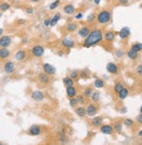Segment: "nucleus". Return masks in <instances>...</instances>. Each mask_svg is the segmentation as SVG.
Returning a JSON list of instances; mask_svg holds the SVG:
<instances>
[{
  "label": "nucleus",
  "mask_w": 142,
  "mask_h": 145,
  "mask_svg": "<svg viewBox=\"0 0 142 145\" xmlns=\"http://www.w3.org/2000/svg\"><path fill=\"white\" fill-rule=\"evenodd\" d=\"M103 39V34L100 30H93L90 32L89 35L86 38L85 41H84V47L88 48L91 47L94 45H97L99 42H101Z\"/></svg>",
  "instance_id": "obj_1"
},
{
  "label": "nucleus",
  "mask_w": 142,
  "mask_h": 145,
  "mask_svg": "<svg viewBox=\"0 0 142 145\" xmlns=\"http://www.w3.org/2000/svg\"><path fill=\"white\" fill-rule=\"evenodd\" d=\"M97 20L99 24H107L111 20V12L107 10L102 11L98 14Z\"/></svg>",
  "instance_id": "obj_2"
},
{
  "label": "nucleus",
  "mask_w": 142,
  "mask_h": 145,
  "mask_svg": "<svg viewBox=\"0 0 142 145\" xmlns=\"http://www.w3.org/2000/svg\"><path fill=\"white\" fill-rule=\"evenodd\" d=\"M32 54L36 58H40L45 54V48L40 45H36L32 47Z\"/></svg>",
  "instance_id": "obj_3"
},
{
  "label": "nucleus",
  "mask_w": 142,
  "mask_h": 145,
  "mask_svg": "<svg viewBox=\"0 0 142 145\" xmlns=\"http://www.w3.org/2000/svg\"><path fill=\"white\" fill-rule=\"evenodd\" d=\"M43 71L48 75H54L56 74V67L49 63H45L43 65Z\"/></svg>",
  "instance_id": "obj_4"
},
{
  "label": "nucleus",
  "mask_w": 142,
  "mask_h": 145,
  "mask_svg": "<svg viewBox=\"0 0 142 145\" xmlns=\"http://www.w3.org/2000/svg\"><path fill=\"white\" fill-rule=\"evenodd\" d=\"M31 97L35 102H42L45 99V94H44L43 92L39 91V90H35L31 94Z\"/></svg>",
  "instance_id": "obj_5"
},
{
  "label": "nucleus",
  "mask_w": 142,
  "mask_h": 145,
  "mask_svg": "<svg viewBox=\"0 0 142 145\" xmlns=\"http://www.w3.org/2000/svg\"><path fill=\"white\" fill-rule=\"evenodd\" d=\"M12 44V38L8 35H2L0 37V47H8Z\"/></svg>",
  "instance_id": "obj_6"
},
{
  "label": "nucleus",
  "mask_w": 142,
  "mask_h": 145,
  "mask_svg": "<svg viewBox=\"0 0 142 145\" xmlns=\"http://www.w3.org/2000/svg\"><path fill=\"white\" fill-rule=\"evenodd\" d=\"M61 44L64 47L68 48V49H70V48H73L75 47V41L73 40V39H70V38H64L63 39H62Z\"/></svg>",
  "instance_id": "obj_7"
},
{
  "label": "nucleus",
  "mask_w": 142,
  "mask_h": 145,
  "mask_svg": "<svg viewBox=\"0 0 142 145\" xmlns=\"http://www.w3.org/2000/svg\"><path fill=\"white\" fill-rule=\"evenodd\" d=\"M4 70L7 74H12L15 71V65L12 61H7L4 66Z\"/></svg>",
  "instance_id": "obj_8"
},
{
  "label": "nucleus",
  "mask_w": 142,
  "mask_h": 145,
  "mask_svg": "<svg viewBox=\"0 0 142 145\" xmlns=\"http://www.w3.org/2000/svg\"><path fill=\"white\" fill-rule=\"evenodd\" d=\"M106 70H107L108 72H110V74H117L119 71V67L115 63L110 62L106 65Z\"/></svg>",
  "instance_id": "obj_9"
},
{
  "label": "nucleus",
  "mask_w": 142,
  "mask_h": 145,
  "mask_svg": "<svg viewBox=\"0 0 142 145\" xmlns=\"http://www.w3.org/2000/svg\"><path fill=\"white\" fill-rule=\"evenodd\" d=\"M66 95H67V97H69V98L76 97V95H77L76 87H75L74 86L66 87Z\"/></svg>",
  "instance_id": "obj_10"
},
{
  "label": "nucleus",
  "mask_w": 142,
  "mask_h": 145,
  "mask_svg": "<svg viewBox=\"0 0 142 145\" xmlns=\"http://www.w3.org/2000/svg\"><path fill=\"white\" fill-rule=\"evenodd\" d=\"M28 131L31 135H39L41 133V128L39 125H32L30 127Z\"/></svg>",
  "instance_id": "obj_11"
},
{
  "label": "nucleus",
  "mask_w": 142,
  "mask_h": 145,
  "mask_svg": "<svg viewBox=\"0 0 142 145\" xmlns=\"http://www.w3.org/2000/svg\"><path fill=\"white\" fill-rule=\"evenodd\" d=\"M100 131H101V133L105 134V135H112V134L113 133V131H114V129L112 128L111 125L106 124V125L101 126Z\"/></svg>",
  "instance_id": "obj_12"
},
{
  "label": "nucleus",
  "mask_w": 142,
  "mask_h": 145,
  "mask_svg": "<svg viewBox=\"0 0 142 145\" xmlns=\"http://www.w3.org/2000/svg\"><path fill=\"white\" fill-rule=\"evenodd\" d=\"M86 109V115L88 116H94L97 114V107L94 104H89Z\"/></svg>",
  "instance_id": "obj_13"
},
{
  "label": "nucleus",
  "mask_w": 142,
  "mask_h": 145,
  "mask_svg": "<svg viewBox=\"0 0 142 145\" xmlns=\"http://www.w3.org/2000/svg\"><path fill=\"white\" fill-rule=\"evenodd\" d=\"M39 80L41 84H48L50 82V75L46 74L45 72H41L39 75Z\"/></svg>",
  "instance_id": "obj_14"
},
{
  "label": "nucleus",
  "mask_w": 142,
  "mask_h": 145,
  "mask_svg": "<svg viewBox=\"0 0 142 145\" xmlns=\"http://www.w3.org/2000/svg\"><path fill=\"white\" fill-rule=\"evenodd\" d=\"M130 34H131V31L128 27H123L119 32V36L123 39H127L130 36Z\"/></svg>",
  "instance_id": "obj_15"
},
{
  "label": "nucleus",
  "mask_w": 142,
  "mask_h": 145,
  "mask_svg": "<svg viewBox=\"0 0 142 145\" xmlns=\"http://www.w3.org/2000/svg\"><path fill=\"white\" fill-rule=\"evenodd\" d=\"M11 55L10 50L7 47H1L0 48V60H6Z\"/></svg>",
  "instance_id": "obj_16"
},
{
  "label": "nucleus",
  "mask_w": 142,
  "mask_h": 145,
  "mask_svg": "<svg viewBox=\"0 0 142 145\" xmlns=\"http://www.w3.org/2000/svg\"><path fill=\"white\" fill-rule=\"evenodd\" d=\"M78 33H79V37H81V38H83V39H86L90 33V29L88 27H86V26H84V27H81L80 29L79 30Z\"/></svg>",
  "instance_id": "obj_17"
},
{
  "label": "nucleus",
  "mask_w": 142,
  "mask_h": 145,
  "mask_svg": "<svg viewBox=\"0 0 142 145\" xmlns=\"http://www.w3.org/2000/svg\"><path fill=\"white\" fill-rule=\"evenodd\" d=\"M14 57H15V59H16V60L22 61V60H24V59H25L26 52L24 51V50H19V51H17L16 53H15Z\"/></svg>",
  "instance_id": "obj_18"
},
{
  "label": "nucleus",
  "mask_w": 142,
  "mask_h": 145,
  "mask_svg": "<svg viewBox=\"0 0 142 145\" xmlns=\"http://www.w3.org/2000/svg\"><path fill=\"white\" fill-rule=\"evenodd\" d=\"M60 19H61V14L59 12H57L56 14H55L54 16H53L52 19H51L50 26H52V27L55 26L58 23H59V21L60 20Z\"/></svg>",
  "instance_id": "obj_19"
},
{
  "label": "nucleus",
  "mask_w": 142,
  "mask_h": 145,
  "mask_svg": "<svg viewBox=\"0 0 142 145\" xmlns=\"http://www.w3.org/2000/svg\"><path fill=\"white\" fill-rule=\"evenodd\" d=\"M74 12H75V7L72 4H66L65 7H64V12L67 15H72L74 13Z\"/></svg>",
  "instance_id": "obj_20"
},
{
  "label": "nucleus",
  "mask_w": 142,
  "mask_h": 145,
  "mask_svg": "<svg viewBox=\"0 0 142 145\" xmlns=\"http://www.w3.org/2000/svg\"><path fill=\"white\" fill-rule=\"evenodd\" d=\"M75 113L79 117H84L86 115V109L84 107H75Z\"/></svg>",
  "instance_id": "obj_21"
},
{
  "label": "nucleus",
  "mask_w": 142,
  "mask_h": 145,
  "mask_svg": "<svg viewBox=\"0 0 142 145\" xmlns=\"http://www.w3.org/2000/svg\"><path fill=\"white\" fill-rule=\"evenodd\" d=\"M103 123V118L101 116H95L92 120V125L94 127H99Z\"/></svg>",
  "instance_id": "obj_22"
},
{
  "label": "nucleus",
  "mask_w": 142,
  "mask_h": 145,
  "mask_svg": "<svg viewBox=\"0 0 142 145\" xmlns=\"http://www.w3.org/2000/svg\"><path fill=\"white\" fill-rule=\"evenodd\" d=\"M78 28V25L76 23H74V22H71V23H68L67 25L65 26V30L67 31V32H74V31H76Z\"/></svg>",
  "instance_id": "obj_23"
},
{
  "label": "nucleus",
  "mask_w": 142,
  "mask_h": 145,
  "mask_svg": "<svg viewBox=\"0 0 142 145\" xmlns=\"http://www.w3.org/2000/svg\"><path fill=\"white\" fill-rule=\"evenodd\" d=\"M128 94H129L128 90L126 88H125V87H123V88H122L120 91L118 93L119 98L120 99V100H124V99H126L128 96Z\"/></svg>",
  "instance_id": "obj_24"
},
{
  "label": "nucleus",
  "mask_w": 142,
  "mask_h": 145,
  "mask_svg": "<svg viewBox=\"0 0 142 145\" xmlns=\"http://www.w3.org/2000/svg\"><path fill=\"white\" fill-rule=\"evenodd\" d=\"M127 56L129 57V59H131V60H136V59L138 58V52L131 49L127 52Z\"/></svg>",
  "instance_id": "obj_25"
},
{
  "label": "nucleus",
  "mask_w": 142,
  "mask_h": 145,
  "mask_svg": "<svg viewBox=\"0 0 142 145\" xmlns=\"http://www.w3.org/2000/svg\"><path fill=\"white\" fill-rule=\"evenodd\" d=\"M63 83L65 87H69V86H73L74 85V81L71 77H65L63 79Z\"/></svg>",
  "instance_id": "obj_26"
},
{
  "label": "nucleus",
  "mask_w": 142,
  "mask_h": 145,
  "mask_svg": "<svg viewBox=\"0 0 142 145\" xmlns=\"http://www.w3.org/2000/svg\"><path fill=\"white\" fill-rule=\"evenodd\" d=\"M115 38V33L113 32H111V31H109V32H107L105 35V39L106 41H112Z\"/></svg>",
  "instance_id": "obj_27"
},
{
  "label": "nucleus",
  "mask_w": 142,
  "mask_h": 145,
  "mask_svg": "<svg viewBox=\"0 0 142 145\" xmlns=\"http://www.w3.org/2000/svg\"><path fill=\"white\" fill-rule=\"evenodd\" d=\"M93 84H94V87H97V88H101V87H103L104 86H105V82H104V80H101V79H96V80H94Z\"/></svg>",
  "instance_id": "obj_28"
},
{
  "label": "nucleus",
  "mask_w": 142,
  "mask_h": 145,
  "mask_svg": "<svg viewBox=\"0 0 142 145\" xmlns=\"http://www.w3.org/2000/svg\"><path fill=\"white\" fill-rule=\"evenodd\" d=\"M11 8V4L6 2H3V3L0 4V11L1 12H6V11L10 10Z\"/></svg>",
  "instance_id": "obj_29"
},
{
  "label": "nucleus",
  "mask_w": 142,
  "mask_h": 145,
  "mask_svg": "<svg viewBox=\"0 0 142 145\" xmlns=\"http://www.w3.org/2000/svg\"><path fill=\"white\" fill-rule=\"evenodd\" d=\"M59 4H60V0H55L54 2H52V3L50 4V6H49V9H50V10H52V11H53V10H55L56 8L59 7Z\"/></svg>",
  "instance_id": "obj_30"
},
{
  "label": "nucleus",
  "mask_w": 142,
  "mask_h": 145,
  "mask_svg": "<svg viewBox=\"0 0 142 145\" xmlns=\"http://www.w3.org/2000/svg\"><path fill=\"white\" fill-rule=\"evenodd\" d=\"M70 106L72 107V108H75L76 107H78V104H79V102H78L77 98L73 97V98H70V102H69Z\"/></svg>",
  "instance_id": "obj_31"
},
{
  "label": "nucleus",
  "mask_w": 142,
  "mask_h": 145,
  "mask_svg": "<svg viewBox=\"0 0 142 145\" xmlns=\"http://www.w3.org/2000/svg\"><path fill=\"white\" fill-rule=\"evenodd\" d=\"M132 49L136 52H139L142 50V44L141 43H135L132 46Z\"/></svg>",
  "instance_id": "obj_32"
},
{
  "label": "nucleus",
  "mask_w": 142,
  "mask_h": 145,
  "mask_svg": "<svg viewBox=\"0 0 142 145\" xmlns=\"http://www.w3.org/2000/svg\"><path fill=\"white\" fill-rule=\"evenodd\" d=\"M91 97H92V101H93L94 102H98L99 101V98H100V94H99V92H94V93H92Z\"/></svg>",
  "instance_id": "obj_33"
},
{
  "label": "nucleus",
  "mask_w": 142,
  "mask_h": 145,
  "mask_svg": "<svg viewBox=\"0 0 142 145\" xmlns=\"http://www.w3.org/2000/svg\"><path fill=\"white\" fill-rule=\"evenodd\" d=\"M123 87H123V85H122L120 82H117L116 84L114 85V87H113L114 92H115V93L118 94L119 92L120 91V90H121L122 88H123Z\"/></svg>",
  "instance_id": "obj_34"
},
{
  "label": "nucleus",
  "mask_w": 142,
  "mask_h": 145,
  "mask_svg": "<svg viewBox=\"0 0 142 145\" xmlns=\"http://www.w3.org/2000/svg\"><path fill=\"white\" fill-rule=\"evenodd\" d=\"M92 89L91 88V87H88V88H86L85 90V92H84V96L86 98H90L91 96H92Z\"/></svg>",
  "instance_id": "obj_35"
},
{
  "label": "nucleus",
  "mask_w": 142,
  "mask_h": 145,
  "mask_svg": "<svg viewBox=\"0 0 142 145\" xmlns=\"http://www.w3.org/2000/svg\"><path fill=\"white\" fill-rule=\"evenodd\" d=\"M124 125L126 127H132L134 125V121L132 119H129V118H126L124 120Z\"/></svg>",
  "instance_id": "obj_36"
},
{
  "label": "nucleus",
  "mask_w": 142,
  "mask_h": 145,
  "mask_svg": "<svg viewBox=\"0 0 142 145\" xmlns=\"http://www.w3.org/2000/svg\"><path fill=\"white\" fill-rule=\"evenodd\" d=\"M114 129L117 131V132H121V130H122V123L120 122H116V123H115Z\"/></svg>",
  "instance_id": "obj_37"
},
{
  "label": "nucleus",
  "mask_w": 142,
  "mask_h": 145,
  "mask_svg": "<svg viewBox=\"0 0 142 145\" xmlns=\"http://www.w3.org/2000/svg\"><path fill=\"white\" fill-rule=\"evenodd\" d=\"M95 19H96V16H95L94 13H90V14L87 16L86 20H87V22H92L95 20Z\"/></svg>",
  "instance_id": "obj_38"
},
{
  "label": "nucleus",
  "mask_w": 142,
  "mask_h": 145,
  "mask_svg": "<svg viewBox=\"0 0 142 145\" xmlns=\"http://www.w3.org/2000/svg\"><path fill=\"white\" fill-rule=\"evenodd\" d=\"M70 77L72 80H76L78 77H79V72H78V71H72L70 74Z\"/></svg>",
  "instance_id": "obj_39"
},
{
  "label": "nucleus",
  "mask_w": 142,
  "mask_h": 145,
  "mask_svg": "<svg viewBox=\"0 0 142 145\" xmlns=\"http://www.w3.org/2000/svg\"><path fill=\"white\" fill-rule=\"evenodd\" d=\"M115 55L117 57H119V58H121V57H123L125 55V52H124V51H122V50H117V51L115 52Z\"/></svg>",
  "instance_id": "obj_40"
},
{
  "label": "nucleus",
  "mask_w": 142,
  "mask_h": 145,
  "mask_svg": "<svg viewBox=\"0 0 142 145\" xmlns=\"http://www.w3.org/2000/svg\"><path fill=\"white\" fill-rule=\"evenodd\" d=\"M77 100L79 103H80V104H83V103H85V98H84L83 95H79L77 97Z\"/></svg>",
  "instance_id": "obj_41"
},
{
  "label": "nucleus",
  "mask_w": 142,
  "mask_h": 145,
  "mask_svg": "<svg viewBox=\"0 0 142 145\" xmlns=\"http://www.w3.org/2000/svg\"><path fill=\"white\" fill-rule=\"evenodd\" d=\"M25 12L27 13L28 15H32L33 14V12H34V10H33L32 7H27V8H25Z\"/></svg>",
  "instance_id": "obj_42"
},
{
  "label": "nucleus",
  "mask_w": 142,
  "mask_h": 145,
  "mask_svg": "<svg viewBox=\"0 0 142 145\" xmlns=\"http://www.w3.org/2000/svg\"><path fill=\"white\" fill-rule=\"evenodd\" d=\"M136 72L139 76H142V65L138 66V67H137V69H136Z\"/></svg>",
  "instance_id": "obj_43"
},
{
  "label": "nucleus",
  "mask_w": 142,
  "mask_h": 145,
  "mask_svg": "<svg viewBox=\"0 0 142 145\" xmlns=\"http://www.w3.org/2000/svg\"><path fill=\"white\" fill-rule=\"evenodd\" d=\"M50 22H51V19H45V21H44V25H45V27H48V26H50Z\"/></svg>",
  "instance_id": "obj_44"
},
{
  "label": "nucleus",
  "mask_w": 142,
  "mask_h": 145,
  "mask_svg": "<svg viewBox=\"0 0 142 145\" xmlns=\"http://www.w3.org/2000/svg\"><path fill=\"white\" fill-rule=\"evenodd\" d=\"M82 17H83V14H82L81 12H79L75 15V19H78V20H80V19H82Z\"/></svg>",
  "instance_id": "obj_45"
},
{
  "label": "nucleus",
  "mask_w": 142,
  "mask_h": 145,
  "mask_svg": "<svg viewBox=\"0 0 142 145\" xmlns=\"http://www.w3.org/2000/svg\"><path fill=\"white\" fill-rule=\"evenodd\" d=\"M137 122L142 124V114H140V115H139L137 116Z\"/></svg>",
  "instance_id": "obj_46"
},
{
  "label": "nucleus",
  "mask_w": 142,
  "mask_h": 145,
  "mask_svg": "<svg viewBox=\"0 0 142 145\" xmlns=\"http://www.w3.org/2000/svg\"><path fill=\"white\" fill-rule=\"evenodd\" d=\"M119 2L120 4H126L128 3V0H119Z\"/></svg>",
  "instance_id": "obj_47"
},
{
  "label": "nucleus",
  "mask_w": 142,
  "mask_h": 145,
  "mask_svg": "<svg viewBox=\"0 0 142 145\" xmlns=\"http://www.w3.org/2000/svg\"><path fill=\"white\" fill-rule=\"evenodd\" d=\"M126 112H127V110H126V107H122L121 110H120V113L125 114V113H126Z\"/></svg>",
  "instance_id": "obj_48"
},
{
  "label": "nucleus",
  "mask_w": 142,
  "mask_h": 145,
  "mask_svg": "<svg viewBox=\"0 0 142 145\" xmlns=\"http://www.w3.org/2000/svg\"><path fill=\"white\" fill-rule=\"evenodd\" d=\"M22 42H23L24 44L27 43V42H28V39H27V38H24V39H23V40H22Z\"/></svg>",
  "instance_id": "obj_49"
},
{
  "label": "nucleus",
  "mask_w": 142,
  "mask_h": 145,
  "mask_svg": "<svg viewBox=\"0 0 142 145\" xmlns=\"http://www.w3.org/2000/svg\"><path fill=\"white\" fill-rule=\"evenodd\" d=\"M3 33H4V29H3V28L0 27V37L3 35Z\"/></svg>",
  "instance_id": "obj_50"
},
{
  "label": "nucleus",
  "mask_w": 142,
  "mask_h": 145,
  "mask_svg": "<svg viewBox=\"0 0 142 145\" xmlns=\"http://www.w3.org/2000/svg\"><path fill=\"white\" fill-rule=\"evenodd\" d=\"M30 1L32 2V3H39L41 0H30Z\"/></svg>",
  "instance_id": "obj_51"
},
{
  "label": "nucleus",
  "mask_w": 142,
  "mask_h": 145,
  "mask_svg": "<svg viewBox=\"0 0 142 145\" xmlns=\"http://www.w3.org/2000/svg\"><path fill=\"white\" fill-rule=\"evenodd\" d=\"M17 22H18V24H24V23H25V20H23V19H20V20H18Z\"/></svg>",
  "instance_id": "obj_52"
},
{
  "label": "nucleus",
  "mask_w": 142,
  "mask_h": 145,
  "mask_svg": "<svg viewBox=\"0 0 142 145\" xmlns=\"http://www.w3.org/2000/svg\"><path fill=\"white\" fill-rule=\"evenodd\" d=\"M94 3H95V4H99L100 0H94Z\"/></svg>",
  "instance_id": "obj_53"
},
{
  "label": "nucleus",
  "mask_w": 142,
  "mask_h": 145,
  "mask_svg": "<svg viewBox=\"0 0 142 145\" xmlns=\"http://www.w3.org/2000/svg\"><path fill=\"white\" fill-rule=\"evenodd\" d=\"M139 137H142V130H140L139 132Z\"/></svg>",
  "instance_id": "obj_54"
},
{
  "label": "nucleus",
  "mask_w": 142,
  "mask_h": 145,
  "mask_svg": "<svg viewBox=\"0 0 142 145\" xmlns=\"http://www.w3.org/2000/svg\"><path fill=\"white\" fill-rule=\"evenodd\" d=\"M139 111H140V114H142V106L140 107V109H139Z\"/></svg>",
  "instance_id": "obj_55"
},
{
  "label": "nucleus",
  "mask_w": 142,
  "mask_h": 145,
  "mask_svg": "<svg viewBox=\"0 0 142 145\" xmlns=\"http://www.w3.org/2000/svg\"><path fill=\"white\" fill-rule=\"evenodd\" d=\"M2 144H3V143H2V142H0V145H2Z\"/></svg>",
  "instance_id": "obj_56"
},
{
  "label": "nucleus",
  "mask_w": 142,
  "mask_h": 145,
  "mask_svg": "<svg viewBox=\"0 0 142 145\" xmlns=\"http://www.w3.org/2000/svg\"><path fill=\"white\" fill-rule=\"evenodd\" d=\"M140 7H141V8H142V4H140Z\"/></svg>",
  "instance_id": "obj_57"
}]
</instances>
